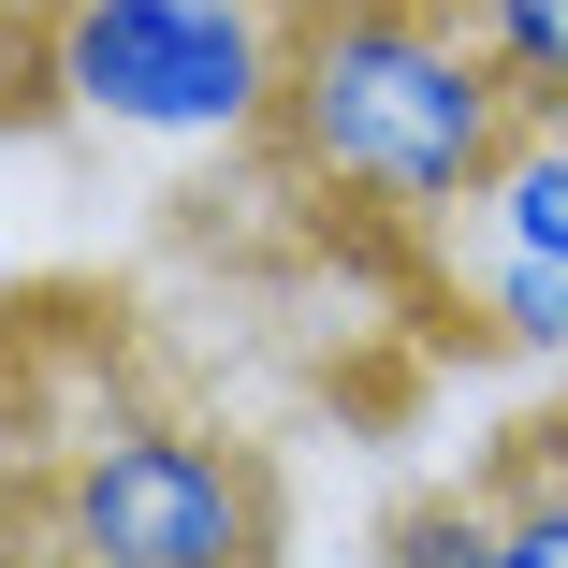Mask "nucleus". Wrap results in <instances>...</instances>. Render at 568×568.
I'll return each instance as SVG.
<instances>
[{"instance_id": "nucleus-1", "label": "nucleus", "mask_w": 568, "mask_h": 568, "mask_svg": "<svg viewBox=\"0 0 568 568\" xmlns=\"http://www.w3.org/2000/svg\"><path fill=\"white\" fill-rule=\"evenodd\" d=\"M525 132L510 73L452 0H277V102H263V161L277 190L351 248H423Z\"/></svg>"}, {"instance_id": "nucleus-3", "label": "nucleus", "mask_w": 568, "mask_h": 568, "mask_svg": "<svg viewBox=\"0 0 568 568\" xmlns=\"http://www.w3.org/2000/svg\"><path fill=\"white\" fill-rule=\"evenodd\" d=\"M16 88H30V118L73 102L88 132L234 146L277 102V0H30Z\"/></svg>"}, {"instance_id": "nucleus-8", "label": "nucleus", "mask_w": 568, "mask_h": 568, "mask_svg": "<svg viewBox=\"0 0 568 568\" xmlns=\"http://www.w3.org/2000/svg\"><path fill=\"white\" fill-rule=\"evenodd\" d=\"M16 568H118V554H88V539H59V525H16Z\"/></svg>"}, {"instance_id": "nucleus-7", "label": "nucleus", "mask_w": 568, "mask_h": 568, "mask_svg": "<svg viewBox=\"0 0 568 568\" xmlns=\"http://www.w3.org/2000/svg\"><path fill=\"white\" fill-rule=\"evenodd\" d=\"M379 568H496V481H437L379 525Z\"/></svg>"}, {"instance_id": "nucleus-2", "label": "nucleus", "mask_w": 568, "mask_h": 568, "mask_svg": "<svg viewBox=\"0 0 568 568\" xmlns=\"http://www.w3.org/2000/svg\"><path fill=\"white\" fill-rule=\"evenodd\" d=\"M16 525H59L118 568H277V467L175 394L102 379L59 408L30 379L16 408Z\"/></svg>"}, {"instance_id": "nucleus-4", "label": "nucleus", "mask_w": 568, "mask_h": 568, "mask_svg": "<svg viewBox=\"0 0 568 568\" xmlns=\"http://www.w3.org/2000/svg\"><path fill=\"white\" fill-rule=\"evenodd\" d=\"M408 292L437 306L452 351L568 365V118H525L510 161L408 248Z\"/></svg>"}, {"instance_id": "nucleus-5", "label": "nucleus", "mask_w": 568, "mask_h": 568, "mask_svg": "<svg viewBox=\"0 0 568 568\" xmlns=\"http://www.w3.org/2000/svg\"><path fill=\"white\" fill-rule=\"evenodd\" d=\"M496 568H568V408L496 437Z\"/></svg>"}, {"instance_id": "nucleus-6", "label": "nucleus", "mask_w": 568, "mask_h": 568, "mask_svg": "<svg viewBox=\"0 0 568 568\" xmlns=\"http://www.w3.org/2000/svg\"><path fill=\"white\" fill-rule=\"evenodd\" d=\"M452 16L481 30V59L510 73L525 118H568V0H452Z\"/></svg>"}]
</instances>
